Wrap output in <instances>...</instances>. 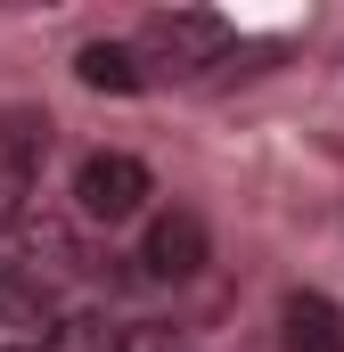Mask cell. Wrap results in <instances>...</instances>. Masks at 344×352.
Instances as JSON below:
<instances>
[{
  "label": "cell",
  "mask_w": 344,
  "mask_h": 352,
  "mask_svg": "<svg viewBox=\"0 0 344 352\" xmlns=\"http://www.w3.org/2000/svg\"><path fill=\"white\" fill-rule=\"evenodd\" d=\"M41 156H50V115L41 107H0V230L25 221V205L41 188Z\"/></svg>",
  "instance_id": "1"
},
{
  "label": "cell",
  "mask_w": 344,
  "mask_h": 352,
  "mask_svg": "<svg viewBox=\"0 0 344 352\" xmlns=\"http://www.w3.org/2000/svg\"><path fill=\"white\" fill-rule=\"evenodd\" d=\"M222 41H230V25H222L213 8H156V16L140 25V50H148V66H164V74H197L205 58H222Z\"/></svg>",
  "instance_id": "2"
},
{
  "label": "cell",
  "mask_w": 344,
  "mask_h": 352,
  "mask_svg": "<svg viewBox=\"0 0 344 352\" xmlns=\"http://www.w3.org/2000/svg\"><path fill=\"white\" fill-rule=\"evenodd\" d=\"M148 197H156V180H148L140 156H123V148H98L83 173H74V205H83V221H131Z\"/></svg>",
  "instance_id": "3"
},
{
  "label": "cell",
  "mask_w": 344,
  "mask_h": 352,
  "mask_svg": "<svg viewBox=\"0 0 344 352\" xmlns=\"http://www.w3.org/2000/svg\"><path fill=\"white\" fill-rule=\"evenodd\" d=\"M205 254H213V238H205V221L189 213V205H172V213H156L148 230H140V278H156V287H180V278H197L205 270Z\"/></svg>",
  "instance_id": "4"
},
{
  "label": "cell",
  "mask_w": 344,
  "mask_h": 352,
  "mask_svg": "<svg viewBox=\"0 0 344 352\" xmlns=\"http://www.w3.org/2000/svg\"><path fill=\"white\" fill-rule=\"evenodd\" d=\"M0 328H17V336L58 328V278L41 263H0Z\"/></svg>",
  "instance_id": "5"
},
{
  "label": "cell",
  "mask_w": 344,
  "mask_h": 352,
  "mask_svg": "<svg viewBox=\"0 0 344 352\" xmlns=\"http://www.w3.org/2000/svg\"><path fill=\"white\" fill-rule=\"evenodd\" d=\"M287 352H344V311L328 295H312V287L287 295Z\"/></svg>",
  "instance_id": "6"
},
{
  "label": "cell",
  "mask_w": 344,
  "mask_h": 352,
  "mask_svg": "<svg viewBox=\"0 0 344 352\" xmlns=\"http://www.w3.org/2000/svg\"><path fill=\"white\" fill-rule=\"evenodd\" d=\"M41 352H131V328L107 311H58V328L41 336Z\"/></svg>",
  "instance_id": "7"
},
{
  "label": "cell",
  "mask_w": 344,
  "mask_h": 352,
  "mask_svg": "<svg viewBox=\"0 0 344 352\" xmlns=\"http://www.w3.org/2000/svg\"><path fill=\"white\" fill-rule=\"evenodd\" d=\"M74 74H83L90 90H115V98H131V90L148 82V74H140V58H131L123 41H90L83 58H74Z\"/></svg>",
  "instance_id": "8"
},
{
  "label": "cell",
  "mask_w": 344,
  "mask_h": 352,
  "mask_svg": "<svg viewBox=\"0 0 344 352\" xmlns=\"http://www.w3.org/2000/svg\"><path fill=\"white\" fill-rule=\"evenodd\" d=\"M8 352H41V344H8Z\"/></svg>",
  "instance_id": "9"
}]
</instances>
